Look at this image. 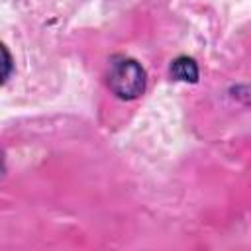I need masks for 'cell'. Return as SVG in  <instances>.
Masks as SVG:
<instances>
[{
  "label": "cell",
  "mask_w": 251,
  "mask_h": 251,
  "mask_svg": "<svg viewBox=\"0 0 251 251\" xmlns=\"http://www.w3.org/2000/svg\"><path fill=\"white\" fill-rule=\"evenodd\" d=\"M147 84L145 69L131 57L118 55L110 63L108 86L120 100H135L143 94Z\"/></svg>",
  "instance_id": "cell-1"
},
{
  "label": "cell",
  "mask_w": 251,
  "mask_h": 251,
  "mask_svg": "<svg viewBox=\"0 0 251 251\" xmlns=\"http://www.w3.org/2000/svg\"><path fill=\"white\" fill-rule=\"evenodd\" d=\"M171 75L182 82H196L198 80V65L190 57H184V55L176 57L171 63Z\"/></svg>",
  "instance_id": "cell-2"
},
{
  "label": "cell",
  "mask_w": 251,
  "mask_h": 251,
  "mask_svg": "<svg viewBox=\"0 0 251 251\" xmlns=\"http://www.w3.org/2000/svg\"><path fill=\"white\" fill-rule=\"evenodd\" d=\"M4 57H6V61H4V67H6V71H4V82L8 80V76H10V67H12V59H10V53H8V49L4 47Z\"/></svg>",
  "instance_id": "cell-3"
}]
</instances>
